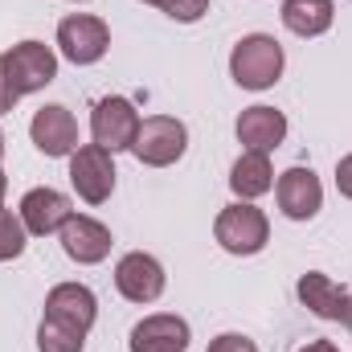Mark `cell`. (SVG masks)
<instances>
[{
  "label": "cell",
  "mask_w": 352,
  "mask_h": 352,
  "mask_svg": "<svg viewBox=\"0 0 352 352\" xmlns=\"http://www.w3.org/2000/svg\"><path fill=\"white\" fill-rule=\"evenodd\" d=\"M188 148V131L184 123L173 115H152V119H140V131L131 140V156L148 168H168L184 156Z\"/></svg>",
  "instance_id": "7a4b0ae2"
},
{
  "label": "cell",
  "mask_w": 352,
  "mask_h": 352,
  "mask_svg": "<svg viewBox=\"0 0 352 352\" xmlns=\"http://www.w3.org/2000/svg\"><path fill=\"white\" fill-rule=\"evenodd\" d=\"M4 192H8V176L0 173V205H4Z\"/></svg>",
  "instance_id": "484cf974"
},
{
  "label": "cell",
  "mask_w": 352,
  "mask_h": 352,
  "mask_svg": "<svg viewBox=\"0 0 352 352\" xmlns=\"http://www.w3.org/2000/svg\"><path fill=\"white\" fill-rule=\"evenodd\" d=\"M70 184L78 188V197L87 205H102L115 192V160L107 148L98 144H82L70 152Z\"/></svg>",
  "instance_id": "5b68a950"
},
{
  "label": "cell",
  "mask_w": 352,
  "mask_h": 352,
  "mask_svg": "<svg viewBox=\"0 0 352 352\" xmlns=\"http://www.w3.org/2000/svg\"><path fill=\"white\" fill-rule=\"evenodd\" d=\"M299 352H340V349H336L332 340H311L307 349H299Z\"/></svg>",
  "instance_id": "d4e9b609"
},
{
  "label": "cell",
  "mask_w": 352,
  "mask_h": 352,
  "mask_svg": "<svg viewBox=\"0 0 352 352\" xmlns=\"http://www.w3.org/2000/svg\"><path fill=\"white\" fill-rule=\"evenodd\" d=\"M58 45H62V58H70L74 66H94L111 45V29L90 12H74L58 25Z\"/></svg>",
  "instance_id": "52a82bcc"
},
{
  "label": "cell",
  "mask_w": 352,
  "mask_h": 352,
  "mask_svg": "<svg viewBox=\"0 0 352 352\" xmlns=\"http://www.w3.org/2000/svg\"><path fill=\"white\" fill-rule=\"evenodd\" d=\"M205 352H258V344L246 340V336H238V332H226V336H217Z\"/></svg>",
  "instance_id": "7402d4cb"
},
{
  "label": "cell",
  "mask_w": 352,
  "mask_h": 352,
  "mask_svg": "<svg viewBox=\"0 0 352 352\" xmlns=\"http://www.w3.org/2000/svg\"><path fill=\"white\" fill-rule=\"evenodd\" d=\"M4 70H8V82L16 94H33L58 78V58L41 41H21L4 54Z\"/></svg>",
  "instance_id": "8992f818"
},
{
  "label": "cell",
  "mask_w": 352,
  "mask_h": 352,
  "mask_svg": "<svg viewBox=\"0 0 352 352\" xmlns=\"http://www.w3.org/2000/svg\"><path fill=\"white\" fill-rule=\"evenodd\" d=\"M299 303L311 311V316H320V320H332V324H344L349 320V307H352V295L340 287V283H332L328 274H320V270H307L303 278H299Z\"/></svg>",
  "instance_id": "4fadbf2b"
},
{
  "label": "cell",
  "mask_w": 352,
  "mask_h": 352,
  "mask_svg": "<svg viewBox=\"0 0 352 352\" xmlns=\"http://www.w3.org/2000/svg\"><path fill=\"white\" fill-rule=\"evenodd\" d=\"M25 221L21 217H12L8 209H0V263H8V258H21V250H25Z\"/></svg>",
  "instance_id": "ffe728a7"
},
{
  "label": "cell",
  "mask_w": 352,
  "mask_h": 352,
  "mask_svg": "<svg viewBox=\"0 0 352 352\" xmlns=\"http://www.w3.org/2000/svg\"><path fill=\"white\" fill-rule=\"evenodd\" d=\"M188 324L180 316H148L131 328V352H184Z\"/></svg>",
  "instance_id": "9a60e30c"
},
{
  "label": "cell",
  "mask_w": 352,
  "mask_h": 352,
  "mask_svg": "<svg viewBox=\"0 0 352 352\" xmlns=\"http://www.w3.org/2000/svg\"><path fill=\"white\" fill-rule=\"evenodd\" d=\"M0 160H4V131H0Z\"/></svg>",
  "instance_id": "4316f807"
},
{
  "label": "cell",
  "mask_w": 352,
  "mask_h": 352,
  "mask_svg": "<svg viewBox=\"0 0 352 352\" xmlns=\"http://www.w3.org/2000/svg\"><path fill=\"white\" fill-rule=\"evenodd\" d=\"M336 4L332 0H283V25L295 37H320L332 29Z\"/></svg>",
  "instance_id": "e0dca14e"
},
{
  "label": "cell",
  "mask_w": 352,
  "mask_h": 352,
  "mask_svg": "<svg viewBox=\"0 0 352 352\" xmlns=\"http://www.w3.org/2000/svg\"><path fill=\"white\" fill-rule=\"evenodd\" d=\"M16 90H12V82H8V70H4V58H0V115H8L12 107H16Z\"/></svg>",
  "instance_id": "603a6c76"
},
{
  "label": "cell",
  "mask_w": 352,
  "mask_h": 352,
  "mask_svg": "<svg viewBox=\"0 0 352 352\" xmlns=\"http://www.w3.org/2000/svg\"><path fill=\"white\" fill-rule=\"evenodd\" d=\"M58 234H62V250L82 266H94L111 254V230H107L102 221H94V217L74 213Z\"/></svg>",
  "instance_id": "5bb4252c"
},
{
  "label": "cell",
  "mask_w": 352,
  "mask_h": 352,
  "mask_svg": "<svg viewBox=\"0 0 352 352\" xmlns=\"http://www.w3.org/2000/svg\"><path fill=\"white\" fill-rule=\"evenodd\" d=\"M283 135H287V115L274 111V107H250V111H242V119H238V140L246 144V152L270 156V152L283 144Z\"/></svg>",
  "instance_id": "2e32d148"
},
{
  "label": "cell",
  "mask_w": 352,
  "mask_h": 352,
  "mask_svg": "<svg viewBox=\"0 0 352 352\" xmlns=\"http://www.w3.org/2000/svg\"><path fill=\"white\" fill-rule=\"evenodd\" d=\"M336 188L352 201V156H344V160L336 164Z\"/></svg>",
  "instance_id": "cb8c5ba5"
},
{
  "label": "cell",
  "mask_w": 352,
  "mask_h": 352,
  "mask_svg": "<svg viewBox=\"0 0 352 352\" xmlns=\"http://www.w3.org/2000/svg\"><path fill=\"white\" fill-rule=\"evenodd\" d=\"M82 344H87V332L41 316V328H37V349L41 352H82Z\"/></svg>",
  "instance_id": "d6986e66"
},
{
  "label": "cell",
  "mask_w": 352,
  "mask_h": 352,
  "mask_svg": "<svg viewBox=\"0 0 352 352\" xmlns=\"http://www.w3.org/2000/svg\"><path fill=\"white\" fill-rule=\"evenodd\" d=\"M278 209L291 217V221H311L324 205V188H320V176L311 168H287L278 176Z\"/></svg>",
  "instance_id": "30bf717a"
},
{
  "label": "cell",
  "mask_w": 352,
  "mask_h": 352,
  "mask_svg": "<svg viewBox=\"0 0 352 352\" xmlns=\"http://www.w3.org/2000/svg\"><path fill=\"white\" fill-rule=\"evenodd\" d=\"M344 324H349V328H352V307H349V320H344Z\"/></svg>",
  "instance_id": "83f0119b"
},
{
  "label": "cell",
  "mask_w": 352,
  "mask_h": 352,
  "mask_svg": "<svg viewBox=\"0 0 352 352\" xmlns=\"http://www.w3.org/2000/svg\"><path fill=\"white\" fill-rule=\"evenodd\" d=\"M94 316H98V299H94V291L82 287V283H58L45 295V320H58L66 328L90 332Z\"/></svg>",
  "instance_id": "8fae6325"
},
{
  "label": "cell",
  "mask_w": 352,
  "mask_h": 352,
  "mask_svg": "<svg viewBox=\"0 0 352 352\" xmlns=\"http://www.w3.org/2000/svg\"><path fill=\"white\" fill-rule=\"evenodd\" d=\"M70 217H74V209H70L66 192H58V188H29V192L21 197V221H25V230L37 234V238L58 234Z\"/></svg>",
  "instance_id": "7c38bea8"
},
{
  "label": "cell",
  "mask_w": 352,
  "mask_h": 352,
  "mask_svg": "<svg viewBox=\"0 0 352 352\" xmlns=\"http://www.w3.org/2000/svg\"><path fill=\"white\" fill-rule=\"evenodd\" d=\"M135 131H140V111H135L127 98L111 94V98H98V102H94L90 135H94V144H98V148H107L111 156H115V152H123V148L131 152Z\"/></svg>",
  "instance_id": "277c9868"
},
{
  "label": "cell",
  "mask_w": 352,
  "mask_h": 352,
  "mask_svg": "<svg viewBox=\"0 0 352 352\" xmlns=\"http://www.w3.org/2000/svg\"><path fill=\"white\" fill-rule=\"evenodd\" d=\"M29 135H33L37 152L50 156V160H62V156H70L78 148V123H74V115L62 102L41 107L33 115V123H29Z\"/></svg>",
  "instance_id": "ba28073f"
},
{
  "label": "cell",
  "mask_w": 352,
  "mask_h": 352,
  "mask_svg": "<svg viewBox=\"0 0 352 352\" xmlns=\"http://www.w3.org/2000/svg\"><path fill=\"white\" fill-rule=\"evenodd\" d=\"M230 188L242 197V201H254L274 188V168H270V156L263 152H242L234 173H230Z\"/></svg>",
  "instance_id": "ac0fdd59"
},
{
  "label": "cell",
  "mask_w": 352,
  "mask_h": 352,
  "mask_svg": "<svg viewBox=\"0 0 352 352\" xmlns=\"http://www.w3.org/2000/svg\"><path fill=\"white\" fill-rule=\"evenodd\" d=\"M115 287L131 303H152V299L164 295V266L156 263L152 254H144V250L123 254L119 266H115Z\"/></svg>",
  "instance_id": "9c48e42d"
},
{
  "label": "cell",
  "mask_w": 352,
  "mask_h": 352,
  "mask_svg": "<svg viewBox=\"0 0 352 352\" xmlns=\"http://www.w3.org/2000/svg\"><path fill=\"white\" fill-rule=\"evenodd\" d=\"M144 4H156V0H144Z\"/></svg>",
  "instance_id": "f1b7e54d"
},
{
  "label": "cell",
  "mask_w": 352,
  "mask_h": 352,
  "mask_svg": "<svg viewBox=\"0 0 352 352\" xmlns=\"http://www.w3.org/2000/svg\"><path fill=\"white\" fill-rule=\"evenodd\" d=\"M230 74L242 90H266L283 74V45L266 33H250L230 54Z\"/></svg>",
  "instance_id": "6da1fadb"
},
{
  "label": "cell",
  "mask_w": 352,
  "mask_h": 352,
  "mask_svg": "<svg viewBox=\"0 0 352 352\" xmlns=\"http://www.w3.org/2000/svg\"><path fill=\"white\" fill-rule=\"evenodd\" d=\"M213 238L221 242V250L230 254H258L270 238V226H266V213L250 201H238V205H226L213 221Z\"/></svg>",
  "instance_id": "3957f363"
},
{
  "label": "cell",
  "mask_w": 352,
  "mask_h": 352,
  "mask_svg": "<svg viewBox=\"0 0 352 352\" xmlns=\"http://www.w3.org/2000/svg\"><path fill=\"white\" fill-rule=\"evenodd\" d=\"M156 8H164L180 25H192V21H201L209 12V0H156Z\"/></svg>",
  "instance_id": "44dd1931"
}]
</instances>
